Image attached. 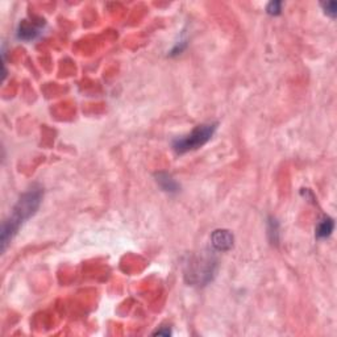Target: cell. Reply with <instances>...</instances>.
Wrapping results in <instances>:
<instances>
[{
  "instance_id": "cell-1",
  "label": "cell",
  "mask_w": 337,
  "mask_h": 337,
  "mask_svg": "<svg viewBox=\"0 0 337 337\" xmlns=\"http://www.w3.org/2000/svg\"><path fill=\"white\" fill-rule=\"evenodd\" d=\"M43 194L44 191L41 187L33 186L31 190L23 194L22 198L18 199V202L13 207L12 215L2 225V250H6L7 245L17 233L22 224L36 214L40 207Z\"/></svg>"
},
{
  "instance_id": "cell-2",
  "label": "cell",
  "mask_w": 337,
  "mask_h": 337,
  "mask_svg": "<svg viewBox=\"0 0 337 337\" xmlns=\"http://www.w3.org/2000/svg\"><path fill=\"white\" fill-rule=\"evenodd\" d=\"M216 128H218V124L215 123L203 124V125L196 127L190 135L177 138L174 144H173V148H174V151L179 154L199 149L205 142H208L209 140H211Z\"/></svg>"
},
{
  "instance_id": "cell-3",
  "label": "cell",
  "mask_w": 337,
  "mask_h": 337,
  "mask_svg": "<svg viewBox=\"0 0 337 337\" xmlns=\"http://www.w3.org/2000/svg\"><path fill=\"white\" fill-rule=\"evenodd\" d=\"M215 262L209 257L200 258L194 261L188 266L186 277L187 281L194 285H205L208 283L214 276Z\"/></svg>"
},
{
  "instance_id": "cell-4",
  "label": "cell",
  "mask_w": 337,
  "mask_h": 337,
  "mask_svg": "<svg viewBox=\"0 0 337 337\" xmlns=\"http://www.w3.org/2000/svg\"><path fill=\"white\" fill-rule=\"evenodd\" d=\"M211 244L216 250L227 251L233 246L232 233L227 229H218L212 233Z\"/></svg>"
},
{
  "instance_id": "cell-5",
  "label": "cell",
  "mask_w": 337,
  "mask_h": 337,
  "mask_svg": "<svg viewBox=\"0 0 337 337\" xmlns=\"http://www.w3.org/2000/svg\"><path fill=\"white\" fill-rule=\"evenodd\" d=\"M157 178V183L160 184L161 188L166 193L174 194L179 191V184L173 179L172 175H168L167 173H158L156 175Z\"/></svg>"
},
{
  "instance_id": "cell-6",
  "label": "cell",
  "mask_w": 337,
  "mask_h": 337,
  "mask_svg": "<svg viewBox=\"0 0 337 337\" xmlns=\"http://www.w3.org/2000/svg\"><path fill=\"white\" fill-rule=\"evenodd\" d=\"M334 223L332 219L325 218L318 224V227H316V236L319 237V239H325V237L331 236L332 230H333Z\"/></svg>"
},
{
  "instance_id": "cell-7",
  "label": "cell",
  "mask_w": 337,
  "mask_h": 337,
  "mask_svg": "<svg viewBox=\"0 0 337 337\" xmlns=\"http://www.w3.org/2000/svg\"><path fill=\"white\" fill-rule=\"evenodd\" d=\"M40 33V29L38 28H34V27H29V25H22L20 27V29H18V38H22V40H25V41H29V40H33L34 37L37 36V34Z\"/></svg>"
},
{
  "instance_id": "cell-8",
  "label": "cell",
  "mask_w": 337,
  "mask_h": 337,
  "mask_svg": "<svg viewBox=\"0 0 337 337\" xmlns=\"http://www.w3.org/2000/svg\"><path fill=\"white\" fill-rule=\"evenodd\" d=\"M266 11L270 15H279L281 11H282V3H281V2H271V3H269V6H267Z\"/></svg>"
},
{
  "instance_id": "cell-9",
  "label": "cell",
  "mask_w": 337,
  "mask_h": 337,
  "mask_svg": "<svg viewBox=\"0 0 337 337\" xmlns=\"http://www.w3.org/2000/svg\"><path fill=\"white\" fill-rule=\"evenodd\" d=\"M324 9H325V13H328V15H331L332 17H333V16L336 15V3H334V2H328V3H325Z\"/></svg>"
}]
</instances>
